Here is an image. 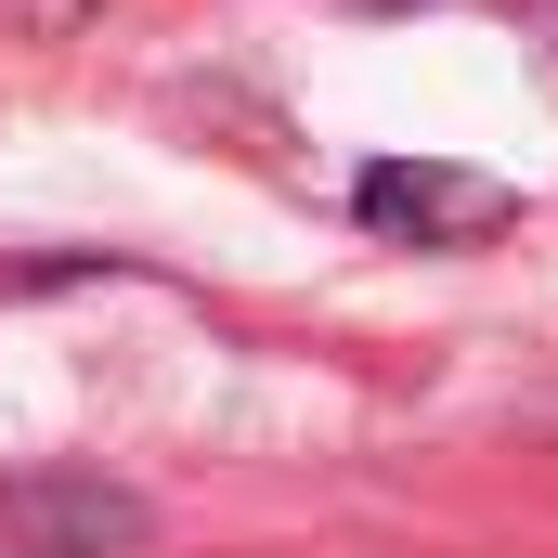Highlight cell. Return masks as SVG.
<instances>
[{"mask_svg": "<svg viewBox=\"0 0 558 558\" xmlns=\"http://www.w3.org/2000/svg\"><path fill=\"white\" fill-rule=\"evenodd\" d=\"M156 507L105 468H0V558H143Z\"/></svg>", "mask_w": 558, "mask_h": 558, "instance_id": "cell-1", "label": "cell"}, {"mask_svg": "<svg viewBox=\"0 0 558 558\" xmlns=\"http://www.w3.org/2000/svg\"><path fill=\"white\" fill-rule=\"evenodd\" d=\"M351 221L390 247H481L520 221V182L454 169V156H377V169H351Z\"/></svg>", "mask_w": 558, "mask_h": 558, "instance_id": "cell-2", "label": "cell"}, {"mask_svg": "<svg viewBox=\"0 0 558 558\" xmlns=\"http://www.w3.org/2000/svg\"><path fill=\"white\" fill-rule=\"evenodd\" d=\"M92 0H0V39H65Z\"/></svg>", "mask_w": 558, "mask_h": 558, "instance_id": "cell-3", "label": "cell"}]
</instances>
